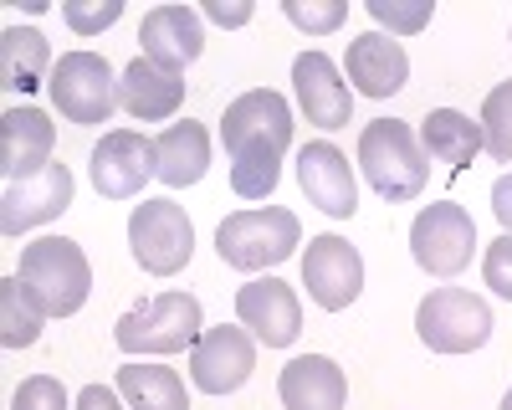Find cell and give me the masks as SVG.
<instances>
[{"label": "cell", "instance_id": "obj_6", "mask_svg": "<svg viewBox=\"0 0 512 410\" xmlns=\"http://www.w3.org/2000/svg\"><path fill=\"white\" fill-rule=\"evenodd\" d=\"M415 334L436 354H472L492 339V308L466 287H436L415 308Z\"/></svg>", "mask_w": 512, "mask_h": 410}, {"label": "cell", "instance_id": "obj_19", "mask_svg": "<svg viewBox=\"0 0 512 410\" xmlns=\"http://www.w3.org/2000/svg\"><path fill=\"white\" fill-rule=\"evenodd\" d=\"M144 41V57L169 67V72H185L200 52H205V26L190 6H154L139 26Z\"/></svg>", "mask_w": 512, "mask_h": 410}, {"label": "cell", "instance_id": "obj_31", "mask_svg": "<svg viewBox=\"0 0 512 410\" xmlns=\"http://www.w3.org/2000/svg\"><path fill=\"white\" fill-rule=\"evenodd\" d=\"M11 410H67V390L52 375H31L21 380V390L11 395Z\"/></svg>", "mask_w": 512, "mask_h": 410}, {"label": "cell", "instance_id": "obj_14", "mask_svg": "<svg viewBox=\"0 0 512 410\" xmlns=\"http://www.w3.org/2000/svg\"><path fill=\"white\" fill-rule=\"evenodd\" d=\"M297 180H303V195L318 205L323 216L333 221H349L359 211V185H354V170H349V154L318 139L297 154Z\"/></svg>", "mask_w": 512, "mask_h": 410}, {"label": "cell", "instance_id": "obj_33", "mask_svg": "<svg viewBox=\"0 0 512 410\" xmlns=\"http://www.w3.org/2000/svg\"><path fill=\"white\" fill-rule=\"evenodd\" d=\"M205 16L216 26H246L256 16V6L251 0H205Z\"/></svg>", "mask_w": 512, "mask_h": 410}, {"label": "cell", "instance_id": "obj_35", "mask_svg": "<svg viewBox=\"0 0 512 410\" xmlns=\"http://www.w3.org/2000/svg\"><path fill=\"white\" fill-rule=\"evenodd\" d=\"M492 211H497L502 231H512V175H497V185H492Z\"/></svg>", "mask_w": 512, "mask_h": 410}, {"label": "cell", "instance_id": "obj_4", "mask_svg": "<svg viewBox=\"0 0 512 410\" xmlns=\"http://www.w3.org/2000/svg\"><path fill=\"white\" fill-rule=\"evenodd\" d=\"M297 246H303V226H297L292 211L282 205H262V211H236L221 221L216 231V252L226 267L236 272H262V267H277L287 262Z\"/></svg>", "mask_w": 512, "mask_h": 410}, {"label": "cell", "instance_id": "obj_30", "mask_svg": "<svg viewBox=\"0 0 512 410\" xmlns=\"http://www.w3.org/2000/svg\"><path fill=\"white\" fill-rule=\"evenodd\" d=\"M118 16H123V0H67V6H62V21H67L77 36H98V31H108Z\"/></svg>", "mask_w": 512, "mask_h": 410}, {"label": "cell", "instance_id": "obj_34", "mask_svg": "<svg viewBox=\"0 0 512 410\" xmlns=\"http://www.w3.org/2000/svg\"><path fill=\"white\" fill-rule=\"evenodd\" d=\"M77 410H123V395L108 390V385H88L77 395Z\"/></svg>", "mask_w": 512, "mask_h": 410}, {"label": "cell", "instance_id": "obj_3", "mask_svg": "<svg viewBox=\"0 0 512 410\" xmlns=\"http://www.w3.org/2000/svg\"><path fill=\"white\" fill-rule=\"evenodd\" d=\"M16 277L36 293V303L47 308V318H72L93 293V267L88 252L67 236H41L21 252Z\"/></svg>", "mask_w": 512, "mask_h": 410}, {"label": "cell", "instance_id": "obj_13", "mask_svg": "<svg viewBox=\"0 0 512 410\" xmlns=\"http://www.w3.org/2000/svg\"><path fill=\"white\" fill-rule=\"evenodd\" d=\"M154 175H159L154 139H144L134 129H113L93 149V190L103 200H134L144 190V180H154Z\"/></svg>", "mask_w": 512, "mask_h": 410}, {"label": "cell", "instance_id": "obj_12", "mask_svg": "<svg viewBox=\"0 0 512 410\" xmlns=\"http://www.w3.org/2000/svg\"><path fill=\"white\" fill-rule=\"evenodd\" d=\"M256 369V339L246 334V328H205L200 344L190 349V380L205 390V395H231L251 380Z\"/></svg>", "mask_w": 512, "mask_h": 410}, {"label": "cell", "instance_id": "obj_25", "mask_svg": "<svg viewBox=\"0 0 512 410\" xmlns=\"http://www.w3.org/2000/svg\"><path fill=\"white\" fill-rule=\"evenodd\" d=\"M118 395L128 400V410H190L185 380L169 364H144L128 359L118 369Z\"/></svg>", "mask_w": 512, "mask_h": 410}, {"label": "cell", "instance_id": "obj_9", "mask_svg": "<svg viewBox=\"0 0 512 410\" xmlns=\"http://www.w3.org/2000/svg\"><path fill=\"white\" fill-rule=\"evenodd\" d=\"M410 252L431 277H456V272L472 267L477 221L466 216V205H456V200L425 205V211L415 216V226H410Z\"/></svg>", "mask_w": 512, "mask_h": 410}, {"label": "cell", "instance_id": "obj_24", "mask_svg": "<svg viewBox=\"0 0 512 410\" xmlns=\"http://www.w3.org/2000/svg\"><path fill=\"white\" fill-rule=\"evenodd\" d=\"M420 144H425V154H431V159L451 164V170H466V164L487 149L482 144V123H472V118L456 113V108H431V113H425Z\"/></svg>", "mask_w": 512, "mask_h": 410}, {"label": "cell", "instance_id": "obj_36", "mask_svg": "<svg viewBox=\"0 0 512 410\" xmlns=\"http://www.w3.org/2000/svg\"><path fill=\"white\" fill-rule=\"evenodd\" d=\"M502 410H512V390H507V395H502Z\"/></svg>", "mask_w": 512, "mask_h": 410}, {"label": "cell", "instance_id": "obj_7", "mask_svg": "<svg viewBox=\"0 0 512 410\" xmlns=\"http://www.w3.org/2000/svg\"><path fill=\"white\" fill-rule=\"evenodd\" d=\"M128 246L134 262L154 277H175L190 257H195V226L185 216V205L175 200H144L128 216Z\"/></svg>", "mask_w": 512, "mask_h": 410}, {"label": "cell", "instance_id": "obj_1", "mask_svg": "<svg viewBox=\"0 0 512 410\" xmlns=\"http://www.w3.org/2000/svg\"><path fill=\"white\" fill-rule=\"evenodd\" d=\"M221 139L231 154V190L241 200H267L282 180V154L292 144V108L272 88H251L241 93L226 118H221Z\"/></svg>", "mask_w": 512, "mask_h": 410}, {"label": "cell", "instance_id": "obj_8", "mask_svg": "<svg viewBox=\"0 0 512 410\" xmlns=\"http://www.w3.org/2000/svg\"><path fill=\"white\" fill-rule=\"evenodd\" d=\"M47 93H52V108L67 123L93 129V123H108L113 108H118V77H113V67L98 52H67L52 67Z\"/></svg>", "mask_w": 512, "mask_h": 410}, {"label": "cell", "instance_id": "obj_21", "mask_svg": "<svg viewBox=\"0 0 512 410\" xmlns=\"http://www.w3.org/2000/svg\"><path fill=\"white\" fill-rule=\"evenodd\" d=\"M277 395L287 410H344L349 405V380L328 354H303L282 369Z\"/></svg>", "mask_w": 512, "mask_h": 410}, {"label": "cell", "instance_id": "obj_27", "mask_svg": "<svg viewBox=\"0 0 512 410\" xmlns=\"http://www.w3.org/2000/svg\"><path fill=\"white\" fill-rule=\"evenodd\" d=\"M482 144L497 164H512V77L497 82L482 103Z\"/></svg>", "mask_w": 512, "mask_h": 410}, {"label": "cell", "instance_id": "obj_22", "mask_svg": "<svg viewBox=\"0 0 512 410\" xmlns=\"http://www.w3.org/2000/svg\"><path fill=\"white\" fill-rule=\"evenodd\" d=\"M52 47L36 26H6L0 31V88L6 93H31L52 82Z\"/></svg>", "mask_w": 512, "mask_h": 410}, {"label": "cell", "instance_id": "obj_18", "mask_svg": "<svg viewBox=\"0 0 512 410\" xmlns=\"http://www.w3.org/2000/svg\"><path fill=\"white\" fill-rule=\"evenodd\" d=\"M344 72L349 82L364 93V98H390L405 88V77H410V57L395 36H384V31H364L349 41V57H344Z\"/></svg>", "mask_w": 512, "mask_h": 410}, {"label": "cell", "instance_id": "obj_11", "mask_svg": "<svg viewBox=\"0 0 512 410\" xmlns=\"http://www.w3.org/2000/svg\"><path fill=\"white\" fill-rule=\"evenodd\" d=\"M236 318L267 349H287L303 334V303H297V293L282 277H256V282L236 287Z\"/></svg>", "mask_w": 512, "mask_h": 410}, {"label": "cell", "instance_id": "obj_15", "mask_svg": "<svg viewBox=\"0 0 512 410\" xmlns=\"http://www.w3.org/2000/svg\"><path fill=\"white\" fill-rule=\"evenodd\" d=\"M67 205H72V170L67 164H47L36 180L6 185V195H0V231L21 236L31 226H47L67 211Z\"/></svg>", "mask_w": 512, "mask_h": 410}, {"label": "cell", "instance_id": "obj_17", "mask_svg": "<svg viewBox=\"0 0 512 410\" xmlns=\"http://www.w3.org/2000/svg\"><path fill=\"white\" fill-rule=\"evenodd\" d=\"M292 82H297V108H303L308 123H318V129H344L354 118V88L344 82V72L333 67V57L303 52L292 62Z\"/></svg>", "mask_w": 512, "mask_h": 410}, {"label": "cell", "instance_id": "obj_5", "mask_svg": "<svg viewBox=\"0 0 512 410\" xmlns=\"http://www.w3.org/2000/svg\"><path fill=\"white\" fill-rule=\"evenodd\" d=\"M200 334H205V318H200V298L190 293H159L154 303L113 323V339L123 354H180L195 349Z\"/></svg>", "mask_w": 512, "mask_h": 410}, {"label": "cell", "instance_id": "obj_26", "mask_svg": "<svg viewBox=\"0 0 512 410\" xmlns=\"http://www.w3.org/2000/svg\"><path fill=\"white\" fill-rule=\"evenodd\" d=\"M41 323H47V308L36 303V293L11 272L0 277V344L6 349H31L41 339Z\"/></svg>", "mask_w": 512, "mask_h": 410}, {"label": "cell", "instance_id": "obj_28", "mask_svg": "<svg viewBox=\"0 0 512 410\" xmlns=\"http://www.w3.org/2000/svg\"><path fill=\"white\" fill-rule=\"evenodd\" d=\"M369 16L384 36H415V31L431 26L436 6L431 0H369Z\"/></svg>", "mask_w": 512, "mask_h": 410}, {"label": "cell", "instance_id": "obj_20", "mask_svg": "<svg viewBox=\"0 0 512 410\" xmlns=\"http://www.w3.org/2000/svg\"><path fill=\"white\" fill-rule=\"evenodd\" d=\"M118 103L139 123H164V118H175L180 103H185V77L149 62V57H134L123 67V77H118Z\"/></svg>", "mask_w": 512, "mask_h": 410}, {"label": "cell", "instance_id": "obj_23", "mask_svg": "<svg viewBox=\"0 0 512 410\" xmlns=\"http://www.w3.org/2000/svg\"><path fill=\"white\" fill-rule=\"evenodd\" d=\"M154 154H159V180L169 190H185L195 180H205L210 170V134L205 123H169V129L154 139Z\"/></svg>", "mask_w": 512, "mask_h": 410}, {"label": "cell", "instance_id": "obj_32", "mask_svg": "<svg viewBox=\"0 0 512 410\" xmlns=\"http://www.w3.org/2000/svg\"><path fill=\"white\" fill-rule=\"evenodd\" d=\"M482 277L497 298L512 303V231H502L492 246H487V257H482Z\"/></svg>", "mask_w": 512, "mask_h": 410}, {"label": "cell", "instance_id": "obj_29", "mask_svg": "<svg viewBox=\"0 0 512 410\" xmlns=\"http://www.w3.org/2000/svg\"><path fill=\"white\" fill-rule=\"evenodd\" d=\"M282 16L308 36H328V31L344 26L349 0H282Z\"/></svg>", "mask_w": 512, "mask_h": 410}, {"label": "cell", "instance_id": "obj_2", "mask_svg": "<svg viewBox=\"0 0 512 410\" xmlns=\"http://www.w3.org/2000/svg\"><path fill=\"white\" fill-rule=\"evenodd\" d=\"M359 170L390 205H405L425 190V180H431V159H425V144L415 139L410 123L374 118L359 134Z\"/></svg>", "mask_w": 512, "mask_h": 410}, {"label": "cell", "instance_id": "obj_16", "mask_svg": "<svg viewBox=\"0 0 512 410\" xmlns=\"http://www.w3.org/2000/svg\"><path fill=\"white\" fill-rule=\"evenodd\" d=\"M52 144H57V129L41 108L21 103L0 113V170H6V185L36 180L52 164Z\"/></svg>", "mask_w": 512, "mask_h": 410}, {"label": "cell", "instance_id": "obj_10", "mask_svg": "<svg viewBox=\"0 0 512 410\" xmlns=\"http://www.w3.org/2000/svg\"><path fill=\"white\" fill-rule=\"evenodd\" d=\"M303 287L308 298L328 313H344L359 293H364V257L359 246L344 236H313L308 252H303Z\"/></svg>", "mask_w": 512, "mask_h": 410}]
</instances>
